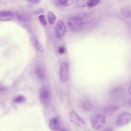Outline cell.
<instances>
[{"mask_svg": "<svg viewBox=\"0 0 131 131\" xmlns=\"http://www.w3.org/2000/svg\"><path fill=\"white\" fill-rule=\"evenodd\" d=\"M59 3L61 5L67 7L70 5L72 3V0H60L59 1Z\"/></svg>", "mask_w": 131, "mask_h": 131, "instance_id": "obj_18", "label": "cell"}, {"mask_svg": "<svg viewBox=\"0 0 131 131\" xmlns=\"http://www.w3.org/2000/svg\"><path fill=\"white\" fill-rule=\"evenodd\" d=\"M89 1L87 0H77L75 1L76 5L78 6L84 7L88 6Z\"/></svg>", "mask_w": 131, "mask_h": 131, "instance_id": "obj_17", "label": "cell"}, {"mask_svg": "<svg viewBox=\"0 0 131 131\" xmlns=\"http://www.w3.org/2000/svg\"><path fill=\"white\" fill-rule=\"evenodd\" d=\"M66 31V27L65 24L62 20L58 21L55 26V32L57 38H59L62 36Z\"/></svg>", "mask_w": 131, "mask_h": 131, "instance_id": "obj_7", "label": "cell"}, {"mask_svg": "<svg viewBox=\"0 0 131 131\" xmlns=\"http://www.w3.org/2000/svg\"><path fill=\"white\" fill-rule=\"evenodd\" d=\"M15 14L9 11H3L0 12V20L9 21L13 20L15 17Z\"/></svg>", "mask_w": 131, "mask_h": 131, "instance_id": "obj_9", "label": "cell"}, {"mask_svg": "<svg viewBox=\"0 0 131 131\" xmlns=\"http://www.w3.org/2000/svg\"><path fill=\"white\" fill-rule=\"evenodd\" d=\"M44 9L42 8H40L36 9L33 12V14L35 15H37L43 13Z\"/></svg>", "mask_w": 131, "mask_h": 131, "instance_id": "obj_22", "label": "cell"}, {"mask_svg": "<svg viewBox=\"0 0 131 131\" xmlns=\"http://www.w3.org/2000/svg\"><path fill=\"white\" fill-rule=\"evenodd\" d=\"M69 115L71 122L75 126L82 127L86 125L85 121L74 111H71Z\"/></svg>", "mask_w": 131, "mask_h": 131, "instance_id": "obj_4", "label": "cell"}, {"mask_svg": "<svg viewBox=\"0 0 131 131\" xmlns=\"http://www.w3.org/2000/svg\"><path fill=\"white\" fill-rule=\"evenodd\" d=\"M38 18L41 24L44 26H45L46 25V21L45 16L42 14L40 15Z\"/></svg>", "mask_w": 131, "mask_h": 131, "instance_id": "obj_21", "label": "cell"}, {"mask_svg": "<svg viewBox=\"0 0 131 131\" xmlns=\"http://www.w3.org/2000/svg\"><path fill=\"white\" fill-rule=\"evenodd\" d=\"M61 131H66L64 130H61Z\"/></svg>", "mask_w": 131, "mask_h": 131, "instance_id": "obj_27", "label": "cell"}, {"mask_svg": "<svg viewBox=\"0 0 131 131\" xmlns=\"http://www.w3.org/2000/svg\"><path fill=\"white\" fill-rule=\"evenodd\" d=\"M47 18L49 23L51 25L54 24L56 19V17L55 14L51 11H49L48 12Z\"/></svg>", "mask_w": 131, "mask_h": 131, "instance_id": "obj_14", "label": "cell"}, {"mask_svg": "<svg viewBox=\"0 0 131 131\" xmlns=\"http://www.w3.org/2000/svg\"><path fill=\"white\" fill-rule=\"evenodd\" d=\"M29 1L31 3L33 4H38L40 2V0H35L30 1Z\"/></svg>", "mask_w": 131, "mask_h": 131, "instance_id": "obj_24", "label": "cell"}, {"mask_svg": "<svg viewBox=\"0 0 131 131\" xmlns=\"http://www.w3.org/2000/svg\"><path fill=\"white\" fill-rule=\"evenodd\" d=\"M58 51L59 53L62 54L65 52V50L64 47L62 46H60L58 48Z\"/></svg>", "mask_w": 131, "mask_h": 131, "instance_id": "obj_23", "label": "cell"}, {"mask_svg": "<svg viewBox=\"0 0 131 131\" xmlns=\"http://www.w3.org/2000/svg\"><path fill=\"white\" fill-rule=\"evenodd\" d=\"M128 91L129 92V93L130 94V95L131 94V86H130L129 88L128 89Z\"/></svg>", "mask_w": 131, "mask_h": 131, "instance_id": "obj_26", "label": "cell"}, {"mask_svg": "<svg viewBox=\"0 0 131 131\" xmlns=\"http://www.w3.org/2000/svg\"><path fill=\"white\" fill-rule=\"evenodd\" d=\"M103 131H114V129L112 128L109 127L105 128Z\"/></svg>", "mask_w": 131, "mask_h": 131, "instance_id": "obj_25", "label": "cell"}, {"mask_svg": "<svg viewBox=\"0 0 131 131\" xmlns=\"http://www.w3.org/2000/svg\"><path fill=\"white\" fill-rule=\"evenodd\" d=\"M50 94L47 89L42 88L40 92V98L42 103L45 105H47L50 102Z\"/></svg>", "mask_w": 131, "mask_h": 131, "instance_id": "obj_8", "label": "cell"}, {"mask_svg": "<svg viewBox=\"0 0 131 131\" xmlns=\"http://www.w3.org/2000/svg\"><path fill=\"white\" fill-rule=\"evenodd\" d=\"M100 1L99 0H91L89 1L88 6L90 7H92L98 4Z\"/></svg>", "mask_w": 131, "mask_h": 131, "instance_id": "obj_20", "label": "cell"}, {"mask_svg": "<svg viewBox=\"0 0 131 131\" xmlns=\"http://www.w3.org/2000/svg\"><path fill=\"white\" fill-rule=\"evenodd\" d=\"M33 43L34 46L38 50L41 52L43 50L38 39L36 38L33 39Z\"/></svg>", "mask_w": 131, "mask_h": 131, "instance_id": "obj_16", "label": "cell"}, {"mask_svg": "<svg viewBox=\"0 0 131 131\" xmlns=\"http://www.w3.org/2000/svg\"><path fill=\"white\" fill-rule=\"evenodd\" d=\"M68 64L67 62H63L61 64L59 72L60 80L63 82L67 81L68 79Z\"/></svg>", "mask_w": 131, "mask_h": 131, "instance_id": "obj_5", "label": "cell"}, {"mask_svg": "<svg viewBox=\"0 0 131 131\" xmlns=\"http://www.w3.org/2000/svg\"><path fill=\"white\" fill-rule=\"evenodd\" d=\"M67 24L71 29L75 31L81 30L83 28V25L78 16L69 18L67 21Z\"/></svg>", "mask_w": 131, "mask_h": 131, "instance_id": "obj_2", "label": "cell"}, {"mask_svg": "<svg viewBox=\"0 0 131 131\" xmlns=\"http://www.w3.org/2000/svg\"><path fill=\"white\" fill-rule=\"evenodd\" d=\"M82 106L83 109L86 111H89L92 108L91 104L88 101L83 102L82 104Z\"/></svg>", "mask_w": 131, "mask_h": 131, "instance_id": "obj_15", "label": "cell"}, {"mask_svg": "<svg viewBox=\"0 0 131 131\" xmlns=\"http://www.w3.org/2000/svg\"><path fill=\"white\" fill-rule=\"evenodd\" d=\"M83 24L90 23L93 21L96 17L95 13L90 12L83 13L78 16Z\"/></svg>", "mask_w": 131, "mask_h": 131, "instance_id": "obj_6", "label": "cell"}, {"mask_svg": "<svg viewBox=\"0 0 131 131\" xmlns=\"http://www.w3.org/2000/svg\"><path fill=\"white\" fill-rule=\"evenodd\" d=\"M36 73L37 77L40 80H43L45 77V74L43 69L41 68L38 67L36 68Z\"/></svg>", "mask_w": 131, "mask_h": 131, "instance_id": "obj_13", "label": "cell"}, {"mask_svg": "<svg viewBox=\"0 0 131 131\" xmlns=\"http://www.w3.org/2000/svg\"><path fill=\"white\" fill-rule=\"evenodd\" d=\"M131 118L130 114L127 112L121 113L117 117L116 121V125L118 126H122L128 124Z\"/></svg>", "mask_w": 131, "mask_h": 131, "instance_id": "obj_3", "label": "cell"}, {"mask_svg": "<svg viewBox=\"0 0 131 131\" xmlns=\"http://www.w3.org/2000/svg\"><path fill=\"white\" fill-rule=\"evenodd\" d=\"M120 12L124 16L130 18L131 15V8L129 6L126 5L123 6L121 9Z\"/></svg>", "mask_w": 131, "mask_h": 131, "instance_id": "obj_11", "label": "cell"}, {"mask_svg": "<svg viewBox=\"0 0 131 131\" xmlns=\"http://www.w3.org/2000/svg\"><path fill=\"white\" fill-rule=\"evenodd\" d=\"M119 107L117 105H113L105 108L103 110L104 113L107 115H110L118 110Z\"/></svg>", "mask_w": 131, "mask_h": 131, "instance_id": "obj_10", "label": "cell"}, {"mask_svg": "<svg viewBox=\"0 0 131 131\" xmlns=\"http://www.w3.org/2000/svg\"><path fill=\"white\" fill-rule=\"evenodd\" d=\"M25 97L23 95H19L16 97L14 101L16 103H21L24 102L26 100Z\"/></svg>", "mask_w": 131, "mask_h": 131, "instance_id": "obj_19", "label": "cell"}, {"mask_svg": "<svg viewBox=\"0 0 131 131\" xmlns=\"http://www.w3.org/2000/svg\"><path fill=\"white\" fill-rule=\"evenodd\" d=\"M59 124L58 119L56 118H53L50 121L49 123L50 129L53 131L57 130L58 128Z\"/></svg>", "mask_w": 131, "mask_h": 131, "instance_id": "obj_12", "label": "cell"}, {"mask_svg": "<svg viewBox=\"0 0 131 131\" xmlns=\"http://www.w3.org/2000/svg\"><path fill=\"white\" fill-rule=\"evenodd\" d=\"M91 123L93 128L96 130H99L105 125L106 120L104 116L97 114L93 115L91 118Z\"/></svg>", "mask_w": 131, "mask_h": 131, "instance_id": "obj_1", "label": "cell"}]
</instances>
